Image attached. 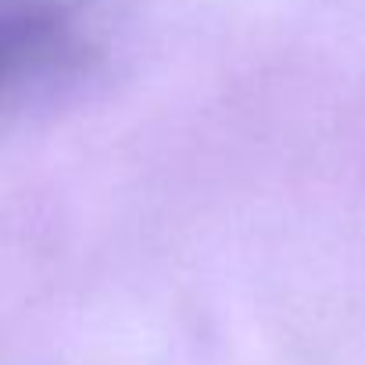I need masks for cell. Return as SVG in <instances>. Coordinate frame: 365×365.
I'll list each match as a JSON object with an SVG mask.
<instances>
[{
  "instance_id": "6da1fadb",
  "label": "cell",
  "mask_w": 365,
  "mask_h": 365,
  "mask_svg": "<svg viewBox=\"0 0 365 365\" xmlns=\"http://www.w3.org/2000/svg\"><path fill=\"white\" fill-rule=\"evenodd\" d=\"M58 0H0V93L43 72L68 43Z\"/></svg>"
}]
</instances>
